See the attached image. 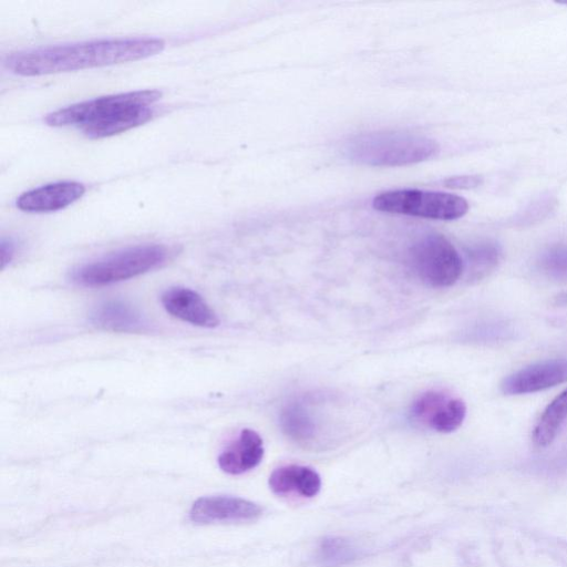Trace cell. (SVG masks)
Here are the masks:
<instances>
[{"mask_svg": "<svg viewBox=\"0 0 567 567\" xmlns=\"http://www.w3.org/2000/svg\"><path fill=\"white\" fill-rule=\"evenodd\" d=\"M166 43L159 38H127L53 46L8 57L13 74L38 77L82 69L130 63L162 53Z\"/></svg>", "mask_w": 567, "mask_h": 567, "instance_id": "cell-1", "label": "cell"}, {"mask_svg": "<svg viewBox=\"0 0 567 567\" xmlns=\"http://www.w3.org/2000/svg\"><path fill=\"white\" fill-rule=\"evenodd\" d=\"M158 90L101 97L60 109L45 119L50 127H77L90 139H103L137 128L153 117Z\"/></svg>", "mask_w": 567, "mask_h": 567, "instance_id": "cell-2", "label": "cell"}, {"mask_svg": "<svg viewBox=\"0 0 567 567\" xmlns=\"http://www.w3.org/2000/svg\"><path fill=\"white\" fill-rule=\"evenodd\" d=\"M438 143L409 132H374L350 141L346 153L350 160L371 167H401L437 156Z\"/></svg>", "mask_w": 567, "mask_h": 567, "instance_id": "cell-3", "label": "cell"}, {"mask_svg": "<svg viewBox=\"0 0 567 567\" xmlns=\"http://www.w3.org/2000/svg\"><path fill=\"white\" fill-rule=\"evenodd\" d=\"M170 256L168 247L148 244L111 253L70 273V281L81 287H103L157 270Z\"/></svg>", "mask_w": 567, "mask_h": 567, "instance_id": "cell-4", "label": "cell"}, {"mask_svg": "<svg viewBox=\"0 0 567 567\" xmlns=\"http://www.w3.org/2000/svg\"><path fill=\"white\" fill-rule=\"evenodd\" d=\"M373 205L380 212L436 221H456L469 211L468 201L459 195L415 189L380 193Z\"/></svg>", "mask_w": 567, "mask_h": 567, "instance_id": "cell-5", "label": "cell"}, {"mask_svg": "<svg viewBox=\"0 0 567 567\" xmlns=\"http://www.w3.org/2000/svg\"><path fill=\"white\" fill-rule=\"evenodd\" d=\"M408 261L422 282L436 288L455 285L465 271L456 247L438 233L422 236L410 247Z\"/></svg>", "mask_w": 567, "mask_h": 567, "instance_id": "cell-6", "label": "cell"}, {"mask_svg": "<svg viewBox=\"0 0 567 567\" xmlns=\"http://www.w3.org/2000/svg\"><path fill=\"white\" fill-rule=\"evenodd\" d=\"M411 416L421 425L441 434L458 430L467 416V406L460 398L442 391H428L411 407Z\"/></svg>", "mask_w": 567, "mask_h": 567, "instance_id": "cell-7", "label": "cell"}, {"mask_svg": "<svg viewBox=\"0 0 567 567\" xmlns=\"http://www.w3.org/2000/svg\"><path fill=\"white\" fill-rule=\"evenodd\" d=\"M259 504L235 497H204L194 502L190 519L199 525L241 523L261 517Z\"/></svg>", "mask_w": 567, "mask_h": 567, "instance_id": "cell-8", "label": "cell"}, {"mask_svg": "<svg viewBox=\"0 0 567 567\" xmlns=\"http://www.w3.org/2000/svg\"><path fill=\"white\" fill-rule=\"evenodd\" d=\"M567 381V359L545 360L525 367L503 380L504 395L519 396L539 393Z\"/></svg>", "mask_w": 567, "mask_h": 567, "instance_id": "cell-9", "label": "cell"}, {"mask_svg": "<svg viewBox=\"0 0 567 567\" xmlns=\"http://www.w3.org/2000/svg\"><path fill=\"white\" fill-rule=\"evenodd\" d=\"M85 193V185L79 182L51 183L20 195L17 208L28 213L57 212L80 200Z\"/></svg>", "mask_w": 567, "mask_h": 567, "instance_id": "cell-10", "label": "cell"}, {"mask_svg": "<svg viewBox=\"0 0 567 567\" xmlns=\"http://www.w3.org/2000/svg\"><path fill=\"white\" fill-rule=\"evenodd\" d=\"M161 303L170 315L182 322L202 328H215L220 325L218 315L199 293L190 288H169L162 294Z\"/></svg>", "mask_w": 567, "mask_h": 567, "instance_id": "cell-11", "label": "cell"}, {"mask_svg": "<svg viewBox=\"0 0 567 567\" xmlns=\"http://www.w3.org/2000/svg\"><path fill=\"white\" fill-rule=\"evenodd\" d=\"M90 322L102 331L113 333H143L149 329L147 318L136 307L122 301H108L97 306Z\"/></svg>", "mask_w": 567, "mask_h": 567, "instance_id": "cell-12", "label": "cell"}, {"mask_svg": "<svg viewBox=\"0 0 567 567\" xmlns=\"http://www.w3.org/2000/svg\"><path fill=\"white\" fill-rule=\"evenodd\" d=\"M263 457L264 443L261 436L252 429H244L239 438L221 453L219 466L225 473L240 476L259 466Z\"/></svg>", "mask_w": 567, "mask_h": 567, "instance_id": "cell-13", "label": "cell"}, {"mask_svg": "<svg viewBox=\"0 0 567 567\" xmlns=\"http://www.w3.org/2000/svg\"><path fill=\"white\" fill-rule=\"evenodd\" d=\"M270 487L278 496L313 498L322 488L319 474L308 467L286 466L276 469L270 477Z\"/></svg>", "mask_w": 567, "mask_h": 567, "instance_id": "cell-14", "label": "cell"}, {"mask_svg": "<svg viewBox=\"0 0 567 567\" xmlns=\"http://www.w3.org/2000/svg\"><path fill=\"white\" fill-rule=\"evenodd\" d=\"M567 420V389L546 407L533 431L536 447L546 448L551 445Z\"/></svg>", "mask_w": 567, "mask_h": 567, "instance_id": "cell-15", "label": "cell"}, {"mask_svg": "<svg viewBox=\"0 0 567 567\" xmlns=\"http://www.w3.org/2000/svg\"><path fill=\"white\" fill-rule=\"evenodd\" d=\"M501 249L496 243H480L467 251V263L471 280H482L498 266L501 260Z\"/></svg>", "mask_w": 567, "mask_h": 567, "instance_id": "cell-16", "label": "cell"}, {"mask_svg": "<svg viewBox=\"0 0 567 567\" xmlns=\"http://www.w3.org/2000/svg\"><path fill=\"white\" fill-rule=\"evenodd\" d=\"M358 558L354 544L343 538H327L317 551V563L321 567H340Z\"/></svg>", "mask_w": 567, "mask_h": 567, "instance_id": "cell-17", "label": "cell"}, {"mask_svg": "<svg viewBox=\"0 0 567 567\" xmlns=\"http://www.w3.org/2000/svg\"><path fill=\"white\" fill-rule=\"evenodd\" d=\"M282 427L287 436L298 441L311 440L316 430L313 419L301 405L286 408L282 415Z\"/></svg>", "mask_w": 567, "mask_h": 567, "instance_id": "cell-18", "label": "cell"}, {"mask_svg": "<svg viewBox=\"0 0 567 567\" xmlns=\"http://www.w3.org/2000/svg\"><path fill=\"white\" fill-rule=\"evenodd\" d=\"M541 268L552 280L567 282V246H554L546 251L541 259Z\"/></svg>", "mask_w": 567, "mask_h": 567, "instance_id": "cell-19", "label": "cell"}, {"mask_svg": "<svg viewBox=\"0 0 567 567\" xmlns=\"http://www.w3.org/2000/svg\"><path fill=\"white\" fill-rule=\"evenodd\" d=\"M483 179L479 175H467V177H455L447 179L443 184L446 188L457 190H471L480 187Z\"/></svg>", "mask_w": 567, "mask_h": 567, "instance_id": "cell-20", "label": "cell"}, {"mask_svg": "<svg viewBox=\"0 0 567 567\" xmlns=\"http://www.w3.org/2000/svg\"><path fill=\"white\" fill-rule=\"evenodd\" d=\"M15 255V245L10 240L3 239L2 245H0V257H2V268L6 267L7 264L12 262Z\"/></svg>", "mask_w": 567, "mask_h": 567, "instance_id": "cell-21", "label": "cell"}, {"mask_svg": "<svg viewBox=\"0 0 567 567\" xmlns=\"http://www.w3.org/2000/svg\"><path fill=\"white\" fill-rule=\"evenodd\" d=\"M555 304L567 307V293L559 294L555 297Z\"/></svg>", "mask_w": 567, "mask_h": 567, "instance_id": "cell-22", "label": "cell"}]
</instances>
